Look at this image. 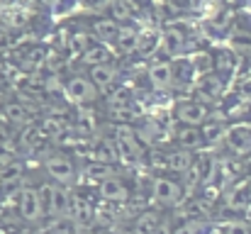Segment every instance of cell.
Masks as SVG:
<instances>
[{
	"label": "cell",
	"instance_id": "obj_15",
	"mask_svg": "<svg viewBox=\"0 0 251 234\" xmlns=\"http://www.w3.org/2000/svg\"><path fill=\"white\" fill-rule=\"evenodd\" d=\"M107 20H112L115 25H132V17H134V7L129 5V0H107L105 10Z\"/></svg>",
	"mask_w": 251,
	"mask_h": 234
},
{
	"label": "cell",
	"instance_id": "obj_20",
	"mask_svg": "<svg viewBox=\"0 0 251 234\" xmlns=\"http://www.w3.org/2000/svg\"><path fill=\"white\" fill-rule=\"evenodd\" d=\"M207 230H210V227H207L205 220H183L180 225L173 227L171 234H205Z\"/></svg>",
	"mask_w": 251,
	"mask_h": 234
},
{
	"label": "cell",
	"instance_id": "obj_26",
	"mask_svg": "<svg viewBox=\"0 0 251 234\" xmlns=\"http://www.w3.org/2000/svg\"><path fill=\"white\" fill-rule=\"evenodd\" d=\"M81 234H100V232H95V230L90 227V230H81Z\"/></svg>",
	"mask_w": 251,
	"mask_h": 234
},
{
	"label": "cell",
	"instance_id": "obj_21",
	"mask_svg": "<svg viewBox=\"0 0 251 234\" xmlns=\"http://www.w3.org/2000/svg\"><path fill=\"white\" fill-rule=\"evenodd\" d=\"M5 117L10 122H27L29 120V110L22 103H7L5 105Z\"/></svg>",
	"mask_w": 251,
	"mask_h": 234
},
{
	"label": "cell",
	"instance_id": "obj_12",
	"mask_svg": "<svg viewBox=\"0 0 251 234\" xmlns=\"http://www.w3.org/2000/svg\"><path fill=\"white\" fill-rule=\"evenodd\" d=\"M193 161H195V154L183 152V149H166V152H161V163H164V168L173 171L176 176H185V173L190 171Z\"/></svg>",
	"mask_w": 251,
	"mask_h": 234
},
{
	"label": "cell",
	"instance_id": "obj_24",
	"mask_svg": "<svg viewBox=\"0 0 251 234\" xmlns=\"http://www.w3.org/2000/svg\"><path fill=\"white\" fill-rule=\"evenodd\" d=\"M81 5L85 10H105L107 0H81Z\"/></svg>",
	"mask_w": 251,
	"mask_h": 234
},
{
	"label": "cell",
	"instance_id": "obj_6",
	"mask_svg": "<svg viewBox=\"0 0 251 234\" xmlns=\"http://www.w3.org/2000/svg\"><path fill=\"white\" fill-rule=\"evenodd\" d=\"M147 83L151 90H159V93H166V90H176V76H173V59H159L149 66L147 71Z\"/></svg>",
	"mask_w": 251,
	"mask_h": 234
},
{
	"label": "cell",
	"instance_id": "obj_8",
	"mask_svg": "<svg viewBox=\"0 0 251 234\" xmlns=\"http://www.w3.org/2000/svg\"><path fill=\"white\" fill-rule=\"evenodd\" d=\"M17 212H20V217L25 222H39V220H44L42 200H39L37 188H20V193H17Z\"/></svg>",
	"mask_w": 251,
	"mask_h": 234
},
{
	"label": "cell",
	"instance_id": "obj_25",
	"mask_svg": "<svg viewBox=\"0 0 251 234\" xmlns=\"http://www.w3.org/2000/svg\"><path fill=\"white\" fill-rule=\"evenodd\" d=\"M10 161H12V156H10V154H2V152H0V173H2L7 166H10Z\"/></svg>",
	"mask_w": 251,
	"mask_h": 234
},
{
	"label": "cell",
	"instance_id": "obj_27",
	"mask_svg": "<svg viewBox=\"0 0 251 234\" xmlns=\"http://www.w3.org/2000/svg\"><path fill=\"white\" fill-rule=\"evenodd\" d=\"M2 105H5V95H2V90H0V110H2Z\"/></svg>",
	"mask_w": 251,
	"mask_h": 234
},
{
	"label": "cell",
	"instance_id": "obj_18",
	"mask_svg": "<svg viewBox=\"0 0 251 234\" xmlns=\"http://www.w3.org/2000/svg\"><path fill=\"white\" fill-rule=\"evenodd\" d=\"M159 44H161V34L159 32H151V29L139 32L137 34V49H134V54H139L142 59H147V56H151V54L159 52Z\"/></svg>",
	"mask_w": 251,
	"mask_h": 234
},
{
	"label": "cell",
	"instance_id": "obj_3",
	"mask_svg": "<svg viewBox=\"0 0 251 234\" xmlns=\"http://www.w3.org/2000/svg\"><path fill=\"white\" fill-rule=\"evenodd\" d=\"M44 173L49 178V183H56L61 188H71L76 185L81 171L76 166V161L69 154H51L44 161Z\"/></svg>",
	"mask_w": 251,
	"mask_h": 234
},
{
	"label": "cell",
	"instance_id": "obj_14",
	"mask_svg": "<svg viewBox=\"0 0 251 234\" xmlns=\"http://www.w3.org/2000/svg\"><path fill=\"white\" fill-rule=\"evenodd\" d=\"M81 59H83L85 64L93 69V66H105V64H115V52L107 47V44H100V42H93V44H88L85 47V52L81 54Z\"/></svg>",
	"mask_w": 251,
	"mask_h": 234
},
{
	"label": "cell",
	"instance_id": "obj_22",
	"mask_svg": "<svg viewBox=\"0 0 251 234\" xmlns=\"http://www.w3.org/2000/svg\"><path fill=\"white\" fill-rule=\"evenodd\" d=\"M220 234H251V227L244 220H232L220 227Z\"/></svg>",
	"mask_w": 251,
	"mask_h": 234
},
{
	"label": "cell",
	"instance_id": "obj_7",
	"mask_svg": "<svg viewBox=\"0 0 251 234\" xmlns=\"http://www.w3.org/2000/svg\"><path fill=\"white\" fill-rule=\"evenodd\" d=\"M88 78L93 80L98 93H110V90L120 88V80L125 78V74H122V69L117 64H105V66L88 69Z\"/></svg>",
	"mask_w": 251,
	"mask_h": 234
},
{
	"label": "cell",
	"instance_id": "obj_4",
	"mask_svg": "<svg viewBox=\"0 0 251 234\" xmlns=\"http://www.w3.org/2000/svg\"><path fill=\"white\" fill-rule=\"evenodd\" d=\"M173 115L185 127H200V125H205L212 117V107L200 103V100H195V98H180L176 103V107H173Z\"/></svg>",
	"mask_w": 251,
	"mask_h": 234
},
{
	"label": "cell",
	"instance_id": "obj_2",
	"mask_svg": "<svg viewBox=\"0 0 251 234\" xmlns=\"http://www.w3.org/2000/svg\"><path fill=\"white\" fill-rule=\"evenodd\" d=\"M151 198L164 205V208H178L183 205L185 195V183L180 176H156L151 181Z\"/></svg>",
	"mask_w": 251,
	"mask_h": 234
},
{
	"label": "cell",
	"instance_id": "obj_23",
	"mask_svg": "<svg viewBox=\"0 0 251 234\" xmlns=\"http://www.w3.org/2000/svg\"><path fill=\"white\" fill-rule=\"evenodd\" d=\"M222 5L237 12V10H249V7H251V0H225Z\"/></svg>",
	"mask_w": 251,
	"mask_h": 234
},
{
	"label": "cell",
	"instance_id": "obj_11",
	"mask_svg": "<svg viewBox=\"0 0 251 234\" xmlns=\"http://www.w3.org/2000/svg\"><path fill=\"white\" fill-rule=\"evenodd\" d=\"M173 142H176V149H183V152H190V154H195L198 149H205L200 127H185V125H180L173 132Z\"/></svg>",
	"mask_w": 251,
	"mask_h": 234
},
{
	"label": "cell",
	"instance_id": "obj_10",
	"mask_svg": "<svg viewBox=\"0 0 251 234\" xmlns=\"http://www.w3.org/2000/svg\"><path fill=\"white\" fill-rule=\"evenodd\" d=\"M225 144L232 154H249L251 152V125H229Z\"/></svg>",
	"mask_w": 251,
	"mask_h": 234
},
{
	"label": "cell",
	"instance_id": "obj_5",
	"mask_svg": "<svg viewBox=\"0 0 251 234\" xmlns=\"http://www.w3.org/2000/svg\"><path fill=\"white\" fill-rule=\"evenodd\" d=\"M64 95H66L71 103H76V105H93V103L100 98V93H98V88L93 85V80L88 76H81V74L71 76L64 83Z\"/></svg>",
	"mask_w": 251,
	"mask_h": 234
},
{
	"label": "cell",
	"instance_id": "obj_19",
	"mask_svg": "<svg viewBox=\"0 0 251 234\" xmlns=\"http://www.w3.org/2000/svg\"><path fill=\"white\" fill-rule=\"evenodd\" d=\"M81 173H83L88 181H98V183H102V181H105V178H110V176H112L115 171H112V166H110V163H100V161H93V163H88V166H85Z\"/></svg>",
	"mask_w": 251,
	"mask_h": 234
},
{
	"label": "cell",
	"instance_id": "obj_9",
	"mask_svg": "<svg viewBox=\"0 0 251 234\" xmlns=\"http://www.w3.org/2000/svg\"><path fill=\"white\" fill-rule=\"evenodd\" d=\"M98 193H100L102 200H110V203H125L132 195L127 178H122L117 173H112L110 178H105L102 183H98Z\"/></svg>",
	"mask_w": 251,
	"mask_h": 234
},
{
	"label": "cell",
	"instance_id": "obj_1",
	"mask_svg": "<svg viewBox=\"0 0 251 234\" xmlns=\"http://www.w3.org/2000/svg\"><path fill=\"white\" fill-rule=\"evenodd\" d=\"M39 200H42V212L47 220H61L69 217V205H71V195L66 193V188L56 185V183H42L37 185Z\"/></svg>",
	"mask_w": 251,
	"mask_h": 234
},
{
	"label": "cell",
	"instance_id": "obj_13",
	"mask_svg": "<svg viewBox=\"0 0 251 234\" xmlns=\"http://www.w3.org/2000/svg\"><path fill=\"white\" fill-rule=\"evenodd\" d=\"M137 34H139V29H134L132 25H122L117 29L115 42L110 44V49L115 52V56H129L137 49Z\"/></svg>",
	"mask_w": 251,
	"mask_h": 234
},
{
	"label": "cell",
	"instance_id": "obj_17",
	"mask_svg": "<svg viewBox=\"0 0 251 234\" xmlns=\"http://www.w3.org/2000/svg\"><path fill=\"white\" fill-rule=\"evenodd\" d=\"M161 225H164L161 215L154 212V210H147V212L137 215L132 230H134V234H156L159 230H161Z\"/></svg>",
	"mask_w": 251,
	"mask_h": 234
},
{
	"label": "cell",
	"instance_id": "obj_16",
	"mask_svg": "<svg viewBox=\"0 0 251 234\" xmlns=\"http://www.w3.org/2000/svg\"><path fill=\"white\" fill-rule=\"evenodd\" d=\"M227 205L232 210H251V178L232 185V190L227 195Z\"/></svg>",
	"mask_w": 251,
	"mask_h": 234
}]
</instances>
